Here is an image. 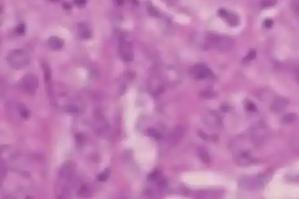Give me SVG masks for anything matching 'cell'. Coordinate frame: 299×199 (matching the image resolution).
I'll return each mask as SVG.
<instances>
[{
  "instance_id": "cell-1",
  "label": "cell",
  "mask_w": 299,
  "mask_h": 199,
  "mask_svg": "<svg viewBox=\"0 0 299 199\" xmlns=\"http://www.w3.org/2000/svg\"><path fill=\"white\" fill-rule=\"evenodd\" d=\"M209 43L216 47L220 51H228L232 48L234 41L232 38L228 36L211 35L209 36Z\"/></svg>"
},
{
  "instance_id": "cell-2",
  "label": "cell",
  "mask_w": 299,
  "mask_h": 199,
  "mask_svg": "<svg viewBox=\"0 0 299 199\" xmlns=\"http://www.w3.org/2000/svg\"><path fill=\"white\" fill-rule=\"evenodd\" d=\"M7 60L12 67L16 69L23 68L28 64V58L23 50H15L10 52Z\"/></svg>"
},
{
  "instance_id": "cell-3",
  "label": "cell",
  "mask_w": 299,
  "mask_h": 199,
  "mask_svg": "<svg viewBox=\"0 0 299 199\" xmlns=\"http://www.w3.org/2000/svg\"><path fill=\"white\" fill-rule=\"evenodd\" d=\"M23 86L29 94H33L39 86L38 79L33 74H27L22 79Z\"/></svg>"
},
{
  "instance_id": "cell-4",
  "label": "cell",
  "mask_w": 299,
  "mask_h": 199,
  "mask_svg": "<svg viewBox=\"0 0 299 199\" xmlns=\"http://www.w3.org/2000/svg\"><path fill=\"white\" fill-rule=\"evenodd\" d=\"M191 74L196 79H203L213 76L210 69L204 65H196L191 69Z\"/></svg>"
},
{
  "instance_id": "cell-5",
  "label": "cell",
  "mask_w": 299,
  "mask_h": 199,
  "mask_svg": "<svg viewBox=\"0 0 299 199\" xmlns=\"http://www.w3.org/2000/svg\"><path fill=\"white\" fill-rule=\"evenodd\" d=\"M120 49L123 58L125 61L130 62L132 61L134 58V55L133 52L129 46V44L126 41L125 39L121 36L120 38Z\"/></svg>"
},
{
  "instance_id": "cell-6",
  "label": "cell",
  "mask_w": 299,
  "mask_h": 199,
  "mask_svg": "<svg viewBox=\"0 0 299 199\" xmlns=\"http://www.w3.org/2000/svg\"><path fill=\"white\" fill-rule=\"evenodd\" d=\"M287 105L288 101L286 99L278 98L272 102L271 106H270V109L274 112H280L285 109Z\"/></svg>"
},
{
  "instance_id": "cell-7",
  "label": "cell",
  "mask_w": 299,
  "mask_h": 199,
  "mask_svg": "<svg viewBox=\"0 0 299 199\" xmlns=\"http://www.w3.org/2000/svg\"><path fill=\"white\" fill-rule=\"evenodd\" d=\"M49 44L53 49H59L64 45V42L57 36H51L49 39Z\"/></svg>"
},
{
  "instance_id": "cell-8",
  "label": "cell",
  "mask_w": 299,
  "mask_h": 199,
  "mask_svg": "<svg viewBox=\"0 0 299 199\" xmlns=\"http://www.w3.org/2000/svg\"><path fill=\"white\" fill-rule=\"evenodd\" d=\"M297 119H298V116L296 113H287V114H286L283 117H282V123H283V124H286V125L291 124V123H293L295 122V121L297 120Z\"/></svg>"
},
{
  "instance_id": "cell-9",
  "label": "cell",
  "mask_w": 299,
  "mask_h": 199,
  "mask_svg": "<svg viewBox=\"0 0 299 199\" xmlns=\"http://www.w3.org/2000/svg\"><path fill=\"white\" fill-rule=\"evenodd\" d=\"M198 156L199 158L202 160V161L205 163H210V157H209L208 152L203 148L199 149L198 151Z\"/></svg>"
},
{
  "instance_id": "cell-10",
  "label": "cell",
  "mask_w": 299,
  "mask_h": 199,
  "mask_svg": "<svg viewBox=\"0 0 299 199\" xmlns=\"http://www.w3.org/2000/svg\"><path fill=\"white\" fill-rule=\"evenodd\" d=\"M224 19H226L227 23H228L231 26H232V27H235V26H237L238 24V22H239L238 21V19H237V16L233 15V13H229V12L227 13V14L225 17Z\"/></svg>"
},
{
  "instance_id": "cell-11",
  "label": "cell",
  "mask_w": 299,
  "mask_h": 199,
  "mask_svg": "<svg viewBox=\"0 0 299 199\" xmlns=\"http://www.w3.org/2000/svg\"><path fill=\"white\" fill-rule=\"evenodd\" d=\"M19 111L20 116L23 118H29L31 117V111L25 105L21 104V106L19 107Z\"/></svg>"
},
{
  "instance_id": "cell-12",
  "label": "cell",
  "mask_w": 299,
  "mask_h": 199,
  "mask_svg": "<svg viewBox=\"0 0 299 199\" xmlns=\"http://www.w3.org/2000/svg\"><path fill=\"white\" fill-rule=\"evenodd\" d=\"M43 68L45 73V83L47 84L51 80V73L50 68L47 64H43Z\"/></svg>"
},
{
  "instance_id": "cell-13",
  "label": "cell",
  "mask_w": 299,
  "mask_h": 199,
  "mask_svg": "<svg viewBox=\"0 0 299 199\" xmlns=\"http://www.w3.org/2000/svg\"><path fill=\"white\" fill-rule=\"evenodd\" d=\"M201 98H205V99H212L215 97V94L214 92H211V91H203V92H200L199 94Z\"/></svg>"
},
{
  "instance_id": "cell-14",
  "label": "cell",
  "mask_w": 299,
  "mask_h": 199,
  "mask_svg": "<svg viewBox=\"0 0 299 199\" xmlns=\"http://www.w3.org/2000/svg\"><path fill=\"white\" fill-rule=\"evenodd\" d=\"M110 174H111V171H110L109 168H108V169H106V170L103 172V173L100 174L98 176V177H97V178H98V180L101 182L106 181V180L109 178Z\"/></svg>"
},
{
  "instance_id": "cell-15",
  "label": "cell",
  "mask_w": 299,
  "mask_h": 199,
  "mask_svg": "<svg viewBox=\"0 0 299 199\" xmlns=\"http://www.w3.org/2000/svg\"><path fill=\"white\" fill-rule=\"evenodd\" d=\"M148 135H149L150 136H151V137H153L154 138H156V139H161L162 135V134L160 133L159 131H158L156 129H149L148 130Z\"/></svg>"
},
{
  "instance_id": "cell-16",
  "label": "cell",
  "mask_w": 299,
  "mask_h": 199,
  "mask_svg": "<svg viewBox=\"0 0 299 199\" xmlns=\"http://www.w3.org/2000/svg\"><path fill=\"white\" fill-rule=\"evenodd\" d=\"M160 177V172L158 170H154L151 173L148 174V180H158Z\"/></svg>"
},
{
  "instance_id": "cell-17",
  "label": "cell",
  "mask_w": 299,
  "mask_h": 199,
  "mask_svg": "<svg viewBox=\"0 0 299 199\" xmlns=\"http://www.w3.org/2000/svg\"><path fill=\"white\" fill-rule=\"evenodd\" d=\"M65 111H67V112H69V113H77V112H78V111H79L78 107L74 105H66L65 107Z\"/></svg>"
},
{
  "instance_id": "cell-18",
  "label": "cell",
  "mask_w": 299,
  "mask_h": 199,
  "mask_svg": "<svg viewBox=\"0 0 299 199\" xmlns=\"http://www.w3.org/2000/svg\"><path fill=\"white\" fill-rule=\"evenodd\" d=\"M147 9L150 15L153 16V17H156V16H158L159 15L157 10H156L152 5H148L147 7Z\"/></svg>"
},
{
  "instance_id": "cell-19",
  "label": "cell",
  "mask_w": 299,
  "mask_h": 199,
  "mask_svg": "<svg viewBox=\"0 0 299 199\" xmlns=\"http://www.w3.org/2000/svg\"><path fill=\"white\" fill-rule=\"evenodd\" d=\"M198 135L201 139L205 140V141H207V140H211V135H207V133H205L204 131H203L202 130L198 131Z\"/></svg>"
},
{
  "instance_id": "cell-20",
  "label": "cell",
  "mask_w": 299,
  "mask_h": 199,
  "mask_svg": "<svg viewBox=\"0 0 299 199\" xmlns=\"http://www.w3.org/2000/svg\"><path fill=\"white\" fill-rule=\"evenodd\" d=\"M256 56H257V54H256V52L255 51V50H251V51H250L249 52V54H247V56H246L244 60H246V61L253 60L256 58Z\"/></svg>"
},
{
  "instance_id": "cell-21",
  "label": "cell",
  "mask_w": 299,
  "mask_h": 199,
  "mask_svg": "<svg viewBox=\"0 0 299 199\" xmlns=\"http://www.w3.org/2000/svg\"><path fill=\"white\" fill-rule=\"evenodd\" d=\"M275 3V0H263L261 2V5L263 7H270V6L274 5Z\"/></svg>"
},
{
  "instance_id": "cell-22",
  "label": "cell",
  "mask_w": 299,
  "mask_h": 199,
  "mask_svg": "<svg viewBox=\"0 0 299 199\" xmlns=\"http://www.w3.org/2000/svg\"><path fill=\"white\" fill-rule=\"evenodd\" d=\"M88 192H89L88 188H87L85 185H83L81 186V188L79 190V193L80 196H87V194H88Z\"/></svg>"
},
{
  "instance_id": "cell-23",
  "label": "cell",
  "mask_w": 299,
  "mask_h": 199,
  "mask_svg": "<svg viewBox=\"0 0 299 199\" xmlns=\"http://www.w3.org/2000/svg\"><path fill=\"white\" fill-rule=\"evenodd\" d=\"M246 108H247V110L250 111H257V107H256V105L252 102H248L247 104H246Z\"/></svg>"
},
{
  "instance_id": "cell-24",
  "label": "cell",
  "mask_w": 299,
  "mask_h": 199,
  "mask_svg": "<svg viewBox=\"0 0 299 199\" xmlns=\"http://www.w3.org/2000/svg\"><path fill=\"white\" fill-rule=\"evenodd\" d=\"M25 26L23 24H19V25L17 26V27L15 28V32L17 33L18 34H23L25 32Z\"/></svg>"
},
{
  "instance_id": "cell-25",
  "label": "cell",
  "mask_w": 299,
  "mask_h": 199,
  "mask_svg": "<svg viewBox=\"0 0 299 199\" xmlns=\"http://www.w3.org/2000/svg\"><path fill=\"white\" fill-rule=\"evenodd\" d=\"M272 25H273V21L270 19H266L265 21V23H264V25H265V27L266 29H270L272 26Z\"/></svg>"
},
{
  "instance_id": "cell-26",
  "label": "cell",
  "mask_w": 299,
  "mask_h": 199,
  "mask_svg": "<svg viewBox=\"0 0 299 199\" xmlns=\"http://www.w3.org/2000/svg\"><path fill=\"white\" fill-rule=\"evenodd\" d=\"M81 36H82L83 38H91V33L88 30H85V31H83L82 34H81Z\"/></svg>"
},
{
  "instance_id": "cell-27",
  "label": "cell",
  "mask_w": 299,
  "mask_h": 199,
  "mask_svg": "<svg viewBox=\"0 0 299 199\" xmlns=\"http://www.w3.org/2000/svg\"><path fill=\"white\" fill-rule=\"evenodd\" d=\"M75 137L77 140V141L79 143H83L84 141V136L82 133H77L75 135Z\"/></svg>"
},
{
  "instance_id": "cell-28",
  "label": "cell",
  "mask_w": 299,
  "mask_h": 199,
  "mask_svg": "<svg viewBox=\"0 0 299 199\" xmlns=\"http://www.w3.org/2000/svg\"><path fill=\"white\" fill-rule=\"evenodd\" d=\"M62 6H63V8L65 10H69L71 9V5H70V4H69L68 3H63L62 4Z\"/></svg>"
},
{
  "instance_id": "cell-29",
  "label": "cell",
  "mask_w": 299,
  "mask_h": 199,
  "mask_svg": "<svg viewBox=\"0 0 299 199\" xmlns=\"http://www.w3.org/2000/svg\"><path fill=\"white\" fill-rule=\"evenodd\" d=\"M75 3L79 5H83L85 4V0H74Z\"/></svg>"
},
{
  "instance_id": "cell-30",
  "label": "cell",
  "mask_w": 299,
  "mask_h": 199,
  "mask_svg": "<svg viewBox=\"0 0 299 199\" xmlns=\"http://www.w3.org/2000/svg\"><path fill=\"white\" fill-rule=\"evenodd\" d=\"M220 109L223 112H227V111H229V107L226 106V105H223V106L220 107Z\"/></svg>"
},
{
  "instance_id": "cell-31",
  "label": "cell",
  "mask_w": 299,
  "mask_h": 199,
  "mask_svg": "<svg viewBox=\"0 0 299 199\" xmlns=\"http://www.w3.org/2000/svg\"><path fill=\"white\" fill-rule=\"evenodd\" d=\"M211 140H212V141H217V140L219 139L218 135H215H215H211Z\"/></svg>"
},
{
  "instance_id": "cell-32",
  "label": "cell",
  "mask_w": 299,
  "mask_h": 199,
  "mask_svg": "<svg viewBox=\"0 0 299 199\" xmlns=\"http://www.w3.org/2000/svg\"><path fill=\"white\" fill-rule=\"evenodd\" d=\"M116 3H117V5H123V4L125 3V0H115Z\"/></svg>"
},
{
  "instance_id": "cell-33",
  "label": "cell",
  "mask_w": 299,
  "mask_h": 199,
  "mask_svg": "<svg viewBox=\"0 0 299 199\" xmlns=\"http://www.w3.org/2000/svg\"><path fill=\"white\" fill-rule=\"evenodd\" d=\"M23 176L26 178H29L30 176V174L28 172H24L23 173Z\"/></svg>"
},
{
  "instance_id": "cell-34",
  "label": "cell",
  "mask_w": 299,
  "mask_h": 199,
  "mask_svg": "<svg viewBox=\"0 0 299 199\" xmlns=\"http://www.w3.org/2000/svg\"><path fill=\"white\" fill-rule=\"evenodd\" d=\"M296 79H297V80L299 81V69H298V70H297V72H296Z\"/></svg>"
},
{
  "instance_id": "cell-35",
  "label": "cell",
  "mask_w": 299,
  "mask_h": 199,
  "mask_svg": "<svg viewBox=\"0 0 299 199\" xmlns=\"http://www.w3.org/2000/svg\"><path fill=\"white\" fill-rule=\"evenodd\" d=\"M296 13H297V14H298V15H299V5L298 6V7H296Z\"/></svg>"
},
{
  "instance_id": "cell-36",
  "label": "cell",
  "mask_w": 299,
  "mask_h": 199,
  "mask_svg": "<svg viewBox=\"0 0 299 199\" xmlns=\"http://www.w3.org/2000/svg\"><path fill=\"white\" fill-rule=\"evenodd\" d=\"M132 1H133V3H137V1H136V0H131Z\"/></svg>"
},
{
  "instance_id": "cell-37",
  "label": "cell",
  "mask_w": 299,
  "mask_h": 199,
  "mask_svg": "<svg viewBox=\"0 0 299 199\" xmlns=\"http://www.w3.org/2000/svg\"><path fill=\"white\" fill-rule=\"evenodd\" d=\"M51 1H59V0H51Z\"/></svg>"
}]
</instances>
